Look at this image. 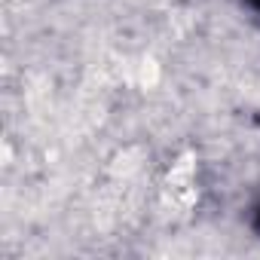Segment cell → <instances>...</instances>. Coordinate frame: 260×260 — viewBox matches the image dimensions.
<instances>
[{"instance_id": "obj_2", "label": "cell", "mask_w": 260, "mask_h": 260, "mask_svg": "<svg viewBox=\"0 0 260 260\" xmlns=\"http://www.w3.org/2000/svg\"><path fill=\"white\" fill-rule=\"evenodd\" d=\"M242 4H245L251 13H257V16H260V0H242Z\"/></svg>"}, {"instance_id": "obj_1", "label": "cell", "mask_w": 260, "mask_h": 260, "mask_svg": "<svg viewBox=\"0 0 260 260\" xmlns=\"http://www.w3.org/2000/svg\"><path fill=\"white\" fill-rule=\"evenodd\" d=\"M248 226L260 236V199H257V202L251 205V211H248Z\"/></svg>"}]
</instances>
